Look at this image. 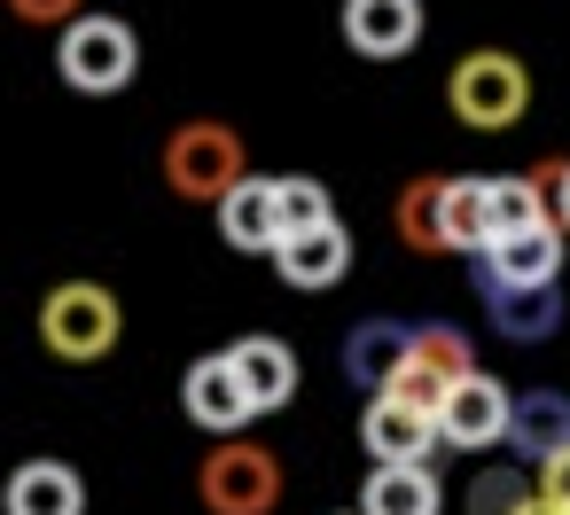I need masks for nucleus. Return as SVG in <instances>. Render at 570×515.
Segmentation results:
<instances>
[{
    "label": "nucleus",
    "mask_w": 570,
    "mask_h": 515,
    "mask_svg": "<svg viewBox=\"0 0 570 515\" xmlns=\"http://www.w3.org/2000/svg\"><path fill=\"white\" fill-rule=\"evenodd\" d=\"M196 499L212 515H274L282 507V460L250 437H219L196 460Z\"/></svg>",
    "instance_id": "3"
},
{
    "label": "nucleus",
    "mask_w": 570,
    "mask_h": 515,
    "mask_svg": "<svg viewBox=\"0 0 570 515\" xmlns=\"http://www.w3.org/2000/svg\"><path fill=\"white\" fill-rule=\"evenodd\" d=\"M9 9H17L24 24H56V32H71L79 17H95L87 0H9Z\"/></svg>",
    "instance_id": "24"
},
{
    "label": "nucleus",
    "mask_w": 570,
    "mask_h": 515,
    "mask_svg": "<svg viewBox=\"0 0 570 515\" xmlns=\"http://www.w3.org/2000/svg\"><path fill=\"white\" fill-rule=\"evenodd\" d=\"M243 180H250V149H243L235 126H219V118L173 126V141H165V188L180 204H227Z\"/></svg>",
    "instance_id": "1"
},
{
    "label": "nucleus",
    "mask_w": 570,
    "mask_h": 515,
    "mask_svg": "<svg viewBox=\"0 0 570 515\" xmlns=\"http://www.w3.org/2000/svg\"><path fill=\"white\" fill-rule=\"evenodd\" d=\"M445 492L430 468H367L360 484V515H438Z\"/></svg>",
    "instance_id": "19"
},
{
    "label": "nucleus",
    "mask_w": 570,
    "mask_h": 515,
    "mask_svg": "<svg viewBox=\"0 0 570 515\" xmlns=\"http://www.w3.org/2000/svg\"><path fill=\"white\" fill-rule=\"evenodd\" d=\"M476 281H500V289H554L562 281V227H531V235H508L476 258Z\"/></svg>",
    "instance_id": "10"
},
{
    "label": "nucleus",
    "mask_w": 570,
    "mask_h": 515,
    "mask_svg": "<svg viewBox=\"0 0 570 515\" xmlns=\"http://www.w3.org/2000/svg\"><path fill=\"white\" fill-rule=\"evenodd\" d=\"M219 235L235 242V250H282V180H266V172H250L227 204H219Z\"/></svg>",
    "instance_id": "13"
},
{
    "label": "nucleus",
    "mask_w": 570,
    "mask_h": 515,
    "mask_svg": "<svg viewBox=\"0 0 570 515\" xmlns=\"http://www.w3.org/2000/svg\"><path fill=\"white\" fill-rule=\"evenodd\" d=\"M515 515H562V507H554V499H539V492H531V499H523V507H515Z\"/></svg>",
    "instance_id": "27"
},
{
    "label": "nucleus",
    "mask_w": 570,
    "mask_h": 515,
    "mask_svg": "<svg viewBox=\"0 0 570 515\" xmlns=\"http://www.w3.org/2000/svg\"><path fill=\"white\" fill-rule=\"evenodd\" d=\"M9 515H87V476L71 460H24L9 476Z\"/></svg>",
    "instance_id": "16"
},
{
    "label": "nucleus",
    "mask_w": 570,
    "mask_h": 515,
    "mask_svg": "<svg viewBox=\"0 0 570 515\" xmlns=\"http://www.w3.org/2000/svg\"><path fill=\"white\" fill-rule=\"evenodd\" d=\"M445 250H492V180L484 172H461L445 180Z\"/></svg>",
    "instance_id": "20"
},
{
    "label": "nucleus",
    "mask_w": 570,
    "mask_h": 515,
    "mask_svg": "<svg viewBox=\"0 0 570 515\" xmlns=\"http://www.w3.org/2000/svg\"><path fill=\"white\" fill-rule=\"evenodd\" d=\"M321 227H336L328 188L305 180V172H289V180H282V242H289V235H321Z\"/></svg>",
    "instance_id": "22"
},
{
    "label": "nucleus",
    "mask_w": 570,
    "mask_h": 515,
    "mask_svg": "<svg viewBox=\"0 0 570 515\" xmlns=\"http://www.w3.org/2000/svg\"><path fill=\"white\" fill-rule=\"evenodd\" d=\"M508 422H515V390H500L492 375H469L445 406H438V437L453 453H484V445H508Z\"/></svg>",
    "instance_id": "8"
},
{
    "label": "nucleus",
    "mask_w": 570,
    "mask_h": 515,
    "mask_svg": "<svg viewBox=\"0 0 570 515\" xmlns=\"http://www.w3.org/2000/svg\"><path fill=\"white\" fill-rule=\"evenodd\" d=\"M56 71H63V87H79V95H118V87H134V71H141V40H134V24H118V17H79V24L56 40Z\"/></svg>",
    "instance_id": "4"
},
{
    "label": "nucleus",
    "mask_w": 570,
    "mask_h": 515,
    "mask_svg": "<svg viewBox=\"0 0 570 515\" xmlns=\"http://www.w3.org/2000/svg\"><path fill=\"white\" fill-rule=\"evenodd\" d=\"M531 180L547 188V204H554V227H570V165H562V157H547Z\"/></svg>",
    "instance_id": "25"
},
{
    "label": "nucleus",
    "mask_w": 570,
    "mask_h": 515,
    "mask_svg": "<svg viewBox=\"0 0 570 515\" xmlns=\"http://www.w3.org/2000/svg\"><path fill=\"white\" fill-rule=\"evenodd\" d=\"M352 515H360V507H352Z\"/></svg>",
    "instance_id": "28"
},
{
    "label": "nucleus",
    "mask_w": 570,
    "mask_h": 515,
    "mask_svg": "<svg viewBox=\"0 0 570 515\" xmlns=\"http://www.w3.org/2000/svg\"><path fill=\"white\" fill-rule=\"evenodd\" d=\"M531 492H539V484H523L515 468H484V476L469 484V515H515Z\"/></svg>",
    "instance_id": "23"
},
{
    "label": "nucleus",
    "mask_w": 570,
    "mask_h": 515,
    "mask_svg": "<svg viewBox=\"0 0 570 515\" xmlns=\"http://www.w3.org/2000/svg\"><path fill=\"white\" fill-rule=\"evenodd\" d=\"M469 375H476V351H469V336H461V328H414V359L399 367V383H391L383 398H406V406L438 414Z\"/></svg>",
    "instance_id": "6"
},
{
    "label": "nucleus",
    "mask_w": 570,
    "mask_h": 515,
    "mask_svg": "<svg viewBox=\"0 0 570 515\" xmlns=\"http://www.w3.org/2000/svg\"><path fill=\"white\" fill-rule=\"evenodd\" d=\"M227 359H235V375H243V390H250L258 414H274V406L297 398V351L282 336H235Z\"/></svg>",
    "instance_id": "14"
},
{
    "label": "nucleus",
    "mask_w": 570,
    "mask_h": 515,
    "mask_svg": "<svg viewBox=\"0 0 570 515\" xmlns=\"http://www.w3.org/2000/svg\"><path fill=\"white\" fill-rule=\"evenodd\" d=\"M118 328H126V313L102 281H56L40 305V344L56 359H102L118 344Z\"/></svg>",
    "instance_id": "5"
},
{
    "label": "nucleus",
    "mask_w": 570,
    "mask_h": 515,
    "mask_svg": "<svg viewBox=\"0 0 570 515\" xmlns=\"http://www.w3.org/2000/svg\"><path fill=\"white\" fill-rule=\"evenodd\" d=\"M344 40L375 63L406 56L422 40V0H344Z\"/></svg>",
    "instance_id": "11"
},
{
    "label": "nucleus",
    "mask_w": 570,
    "mask_h": 515,
    "mask_svg": "<svg viewBox=\"0 0 570 515\" xmlns=\"http://www.w3.org/2000/svg\"><path fill=\"white\" fill-rule=\"evenodd\" d=\"M484 305H492V328L508 344H547L562 328V289H500V281H476Z\"/></svg>",
    "instance_id": "17"
},
{
    "label": "nucleus",
    "mask_w": 570,
    "mask_h": 515,
    "mask_svg": "<svg viewBox=\"0 0 570 515\" xmlns=\"http://www.w3.org/2000/svg\"><path fill=\"white\" fill-rule=\"evenodd\" d=\"M406 359H414V328H399V320H360V328L344 336V375H352L367 398H383Z\"/></svg>",
    "instance_id": "12"
},
{
    "label": "nucleus",
    "mask_w": 570,
    "mask_h": 515,
    "mask_svg": "<svg viewBox=\"0 0 570 515\" xmlns=\"http://www.w3.org/2000/svg\"><path fill=\"white\" fill-rule=\"evenodd\" d=\"M445 110H453L469 133H508V126H523V110H531V71H523L508 48H476V56L453 63Z\"/></svg>",
    "instance_id": "2"
},
{
    "label": "nucleus",
    "mask_w": 570,
    "mask_h": 515,
    "mask_svg": "<svg viewBox=\"0 0 570 515\" xmlns=\"http://www.w3.org/2000/svg\"><path fill=\"white\" fill-rule=\"evenodd\" d=\"M539 499H554V507L570 515V445H562L554 460H539Z\"/></svg>",
    "instance_id": "26"
},
{
    "label": "nucleus",
    "mask_w": 570,
    "mask_h": 515,
    "mask_svg": "<svg viewBox=\"0 0 570 515\" xmlns=\"http://www.w3.org/2000/svg\"><path fill=\"white\" fill-rule=\"evenodd\" d=\"M391 227H399V242H406V250L438 258V250H445V180H438V172H430V180H406V188H399Z\"/></svg>",
    "instance_id": "21"
},
{
    "label": "nucleus",
    "mask_w": 570,
    "mask_h": 515,
    "mask_svg": "<svg viewBox=\"0 0 570 515\" xmlns=\"http://www.w3.org/2000/svg\"><path fill=\"white\" fill-rule=\"evenodd\" d=\"M274 274H282L289 289H336V281L352 274V235H344V219L321 227V235H289V242L274 250Z\"/></svg>",
    "instance_id": "15"
},
{
    "label": "nucleus",
    "mask_w": 570,
    "mask_h": 515,
    "mask_svg": "<svg viewBox=\"0 0 570 515\" xmlns=\"http://www.w3.org/2000/svg\"><path fill=\"white\" fill-rule=\"evenodd\" d=\"M180 406H188V422H196V429H212V437H235V429L258 414L227 351H204V359L180 375Z\"/></svg>",
    "instance_id": "9"
},
{
    "label": "nucleus",
    "mask_w": 570,
    "mask_h": 515,
    "mask_svg": "<svg viewBox=\"0 0 570 515\" xmlns=\"http://www.w3.org/2000/svg\"><path fill=\"white\" fill-rule=\"evenodd\" d=\"M360 445H367V468H430V453L445 437H438V414H422L406 398H367Z\"/></svg>",
    "instance_id": "7"
},
{
    "label": "nucleus",
    "mask_w": 570,
    "mask_h": 515,
    "mask_svg": "<svg viewBox=\"0 0 570 515\" xmlns=\"http://www.w3.org/2000/svg\"><path fill=\"white\" fill-rule=\"evenodd\" d=\"M508 445L523 460H554L570 445V398L562 390H523L515 398V422H508Z\"/></svg>",
    "instance_id": "18"
}]
</instances>
